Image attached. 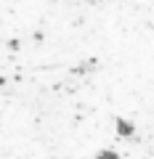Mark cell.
Segmentation results:
<instances>
[{
  "mask_svg": "<svg viewBox=\"0 0 154 159\" xmlns=\"http://www.w3.org/2000/svg\"><path fill=\"white\" fill-rule=\"evenodd\" d=\"M96 159H120V157H117L114 151H101V154H98Z\"/></svg>",
  "mask_w": 154,
  "mask_h": 159,
  "instance_id": "1",
  "label": "cell"
}]
</instances>
